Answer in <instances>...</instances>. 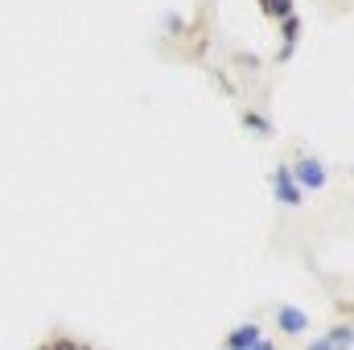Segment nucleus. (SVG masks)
<instances>
[{
    "label": "nucleus",
    "instance_id": "1",
    "mask_svg": "<svg viewBox=\"0 0 354 350\" xmlns=\"http://www.w3.org/2000/svg\"><path fill=\"white\" fill-rule=\"evenodd\" d=\"M288 174H292V181H297V190H301V194H309V190H322V185L330 181L326 165H322L317 157H309V153H301V157L288 165Z\"/></svg>",
    "mask_w": 354,
    "mask_h": 350
},
{
    "label": "nucleus",
    "instance_id": "2",
    "mask_svg": "<svg viewBox=\"0 0 354 350\" xmlns=\"http://www.w3.org/2000/svg\"><path fill=\"white\" fill-rule=\"evenodd\" d=\"M272 198H276L280 206H305V194L297 190L288 165H276V169H272Z\"/></svg>",
    "mask_w": 354,
    "mask_h": 350
},
{
    "label": "nucleus",
    "instance_id": "3",
    "mask_svg": "<svg viewBox=\"0 0 354 350\" xmlns=\"http://www.w3.org/2000/svg\"><path fill=\"white\" fill-rule=\"evenodd\" d=\"M276 330L280 334H288V338H301L305 330H309V313L305 309H297V305H276Z\"/></svg>",
    "mask_w": 354,
    "mask_h": 350
},
{
    "label": "nucleus",
    "instance_id": "4",
    "mask_svg": "<svg viewBox=\"0 0 354 350\" xmlns=\"http://www.w3.org/2000/svg\"><path fill=\"white\" fill-rule=\"evenodd\" d=\"M256 342H260V326L256 322H243V326H235L227 334V350H252Z\"/></svg>",
    "mask_w": 354,
    "mask_h": 350
},
{
    "label": "nucleus",
    "instance_id": "5",
    "mask_svg": "<svg viewBox=\"0 0 354 350\" xmlns=\"http://www.w3.org/2000/svg\"><path fill=\"white\" fill-rule=\"evenodd\" d=\"M243 128H248V132H256V136H272V132H276V128H272V120L260 116V111H243Z\"/></svg>",
    "mask_w": 354,
    "mask_h": 350
},
{
    "label": "nucleus",
    "instance_id": "6",
    "mask_svg": "<svg viewBox=\"0 0 354 350\" xmlns=\"http://www.w3.org/2000/svg\"><path fill=\"white\" fill-rule=\"evenodd\" d=\"M326 347L330 350H351V322H338V326L326 334Z\"/></svg>",
    "mask_w": 354,
    "mask_h": 350
},
{
    "label": "nucleus",
    "instance_id": "7",
    "mask_svg": "<svg viewBox=\"0 0 354 350\" xmlns=\"http://www.w3.org/2000/svg\"><path fill=\"white\" fill-rule=\"evenodd\" d=\"M260 12L272 21H284V17H292V0H260Z\"/></svg>",
    "mask_w": 354,
    "mask_h": 350
},
{
    "label": "nucleus",
    "instance_id": "8",
    "mask_svg": "<svg viewBox=\"0 0 354 350\" xmlns=\"http://www.w3.org/2000/svg\"><path fill=\"white\" fill-rule=\"evenodd\" d=\"M280 37H284V46H288V50H297V37H301V17H284V21H280Z\"/></svg>",
    "mask_w": 354,
    "mask_h": 350
},
{
    "label": "nucleus",
    "instance_id": "9",
    "mask_svg": "<svg viewBox=\"0 0 354 350\" xmlns=\"http://www.w3.org/2000/svg\"><path fill=\"white\" fill-rule=\"evenodd\" d=\"M46 347H50V350H83L87 342H79V338H71V334H54Z\"/></svg>",
    "mask_w": 354,
    "mask_h": 350
},
{
    "label": "nucleus",
    "instance_id": "10",
    "mask_svg": "<svg viewBox=\"0 0 354 350\" xmlns=\"http://www.w3.org/2000/svg\"><path fill=\"white\" fill-rule=\"evenodd\" d=\"M165 29H169V33H181V29H185V21H181V17H165Z\"/></svg>",
    "mask_w": 354,
    "mask_h": 350
},
{
    "label": "nucleus",
    "instance_id": "11",
    "mask_svg": "<svg viewBox=\"0 0 354 350\" xmlns=\"http://www.w3.org/2000/svg\"><path fill=\"white\" fill-rule=\"evenodd\" d=\"M252 350H276V342H264V338H260V342H256Z\"/></svg>",
    "mask_w": 354,
    "mask_h": 350
},
{
    "label": "nucleus",
    "instance_id": "12",
    "mask_svg": "<svg viewBox=\"0 0 354 350\" xmlns=\"http://www.w3.org/2000/svg\"><path fill=\"white\" fill-rule=\"evenodd\" d=\"M309 350H330V347H326V338H317V342H309Z\"/></svg>",
    "mask_w": 354,
    "mask_h": 350
},
{
    "label": "nucleus",
    "instance_id": "13",
    "mask_svg": "<svg viewBox=\"0 0 354 350\" xmlns=\"http://www.w3.org/2000/svg\"><path fill=\"white\" fill-rule=\"evenodd\" d=\"M37 350H50V347H37Z\"/></svg>",
    "mask_w": 354,
    "mask_h": 350
},
{
    "label": "nucleus",
    "instance_id": "14",
    "mask_svg": "<svg viewBox=\"0 0 354 350\" xmlns=\"http://www.w3.org/2000/svg\"><path fill=\"white\" fill-rule=\"evenodd\" d=\"M83 350H91V347H83Z\"/></svg>",
    "mask_w": 354,
    "mask_h": 350
}]
</instances>
